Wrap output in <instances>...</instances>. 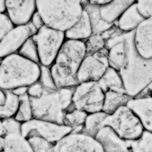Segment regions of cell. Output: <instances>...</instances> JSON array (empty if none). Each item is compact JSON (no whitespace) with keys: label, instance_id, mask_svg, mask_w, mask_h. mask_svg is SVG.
I'll return each mask as SVG.
<instances>
[{"label":"cell","instance_id":"16","mask_svg":"<svg viewBox=\"0 0 152 152\" xmlns=\"http://www.w3.org/2000/svg\"><path fill=\"white\" fill-rule=\"evenodd\" d=\"M126 106L138 116L144 129L152 131V96L132 97Z\"/></svg>","mask_w":152,"mask_h":152},{"label":"cell","instance_id":"23","mask_svg":"<svg viewBox=\"0 0 152 152\" xmlns=\"http://www.w3.org/2000/svg\"><path fill=\"white\" fill-rule=\"evenodd\" d=\"M99 6L92 5L90 4H85L84 9L86 10L91 21L93 33H103L113 27L115 23H109L102 18Z\"/></svg>","mask_w":152,"mask_h":152},{"label":"cell","instance_id":"34","mask_svg":"<svg viewBox=\"0 0 152 152\" xmlns=\"http://www.w3.org/2000/svg\"><path fill=\"white\" fill-rule=\"evenodd\" d=\"M13 27L14 23H12L10 18L4 14V12H0V39L4 38Z\"/></svg>","mask_w":152,"mask_h":152},{"label":"cell","instance_id":"45","mask_svg":"<svg viewBox=\"0 0 152 152\" xmlns=\"http://www.w3.org/2000/svg\"><path fill=\"white\" fill-rule=\"evenodd\" d=\"M2 59H3V58H1V57H0V65H1V62H2Z\"/></svg>","mask_w":152,"mask_h":152},{"label":"cell","instance_id":"28","mask_svg":"<svg viewBox=\"0 0 152 152\" xmlns=\"http://www.w3.org/2000/svg\"><path fill=\"white\" fill-rule=\"evenodd\" d=\"M14 117L22 123L27 122L33 118L30 96L27 93L19 96L18 110L14 116Z\"/></svg>","mask_w":152,"mask_h":152},{"label":"cell","instance_id":"25","mask_svg":"<svg viewBox=\"0 0 152 152\" xmlns=\"http://www.w3.org/2000/svg\"><path fill=\"white\" fill-rule=\"evenodd\" d=\"M87 116L86 111L74 108L65 113L63 124L71 127L73 132H82Z\"/></svg>","mask_w":152,"mask_h":152},{"label":"cell","instance_id":"18","mask_svg":"<svg viewBox=\"0 0 152 152\" xmlns=\"http://www.w3.org/2000/svg\"><path fill=\"white\" fill-rule=\"evenodd\" d=\"M93 33V28L89 16L86 10L83 11L80 19L74 25L65 31V38L67 39L86 41Z\"/></svg>","mask_w":152,"mask_h":152},{"label":"cell","instance_id":"35","mask_svg":"<svg viewBox=\"0 0 152 152\" xmlns=\"http://www.w3.org/2000/svg\"><path fill=\"white\" fill-rule=\"evenodd\" d=\"M137 9L145 19L152 17V0H136Z\"/></svg>","mask_w":152,"mask_h":152},{"label":"cell","instance_id":"6","mask_svg":"<svg viewBox=\"0 0 152 152\" xmlns=\"http://www.w3.org/2000/svg\"><path fill=\"white\" fill-rule=\"evenodd\" d=\"M31 37L37 46L40 63L51 66L65 42V32L45 24Z\"/></svg>","mask_w":152,"mask_h":152},{"label":"cell","instance_id":"29","mask_svg":"<svg viewBox=\"0 0 152 152\" xmlns=\"http://www.w3.org/2000/svg\"><path fill=\"white\" fill-rule=\"evenodd\" d=\"M107 38L104 33H93L85 42L86 53L92 54L105 48Z\"/></svg>","mask_w":152,"mask_h":152},{"label":"cell","instance_id":"44","mask_svg":"<svg viewBox=\"0 0 152 152\" xmlns=\"http://www.w3.org/2000/svg\"><path fill=\"white\" fill-rule=\"evenodd\" d=\"M4 136H0V151H4Z\"/></svg>","mask_w":152,"mask_h":152},{"label":"cell","instance_id":"26","mask_svg":"<svg viewBox=\"0 0 152 152\" xmlns=\"http://www.w3.org/2000/svg\"><path fill=\"white\" fill-rule=\"evenodd\" d=\"M5 92V102L0 105V117L2 119L13 117L18 112L19 107V96L11 90H4Z\"/></svg>","mask_w":152,"mask_h":152},{"label":"cell","instance_id":"39","mask_svg":"<svg viewBox=\"0 0 152 152\" xmlns=\"http://www.w3.org/2000/svg\"><path fill=\"white\" fill-rule=\"evenodd\" d=\"M113 0H88V4L95 6H99V7H103L105 5L109 4Z\"/></svg>","mask_w":152,"mask_h":152},{"label":"cell","instance_id":"41","mask_svg":"<svg viewBox=\"0 0 152 152\" xmlns=\"http://www.w3.org/2000/svg\"><path fill=\"white\" fill-rule=\"evenodd\" d=\"M6 135V130L3 124V119L0 117V136H4Z\"/></svg>","mask_w":152,"mask_h":152},{"label":"cell","instance_id":"33","mask_svg":"<svg viewBox=\"0 0 152 152\" xmlns=\"http://www.w3.org/2000/svg\"><path fill=\"white\" fill-rule=\"evenodd\" d=\"M4 129L7 133H21L22 122L18 121L15 117H8L3 119Z\"/></svg>","mask_w":152,"mask_h":152},{"label":"cell","instance_id":"38","mask_svg":"<svg viewBox=\"0 0 152 152\" xmlns=\"http://www.w3.org/2000/svg\"><path fill=\"white\" fill-rule=\"evenodd\" d=\"M152 96V81L141 91V92L137 96ZM136 97V96H135Z\"/></svg>","mask_w":152,"mask_h":152},{"label":"cell","instance_id":"15","mask_svg":"<svg viewBox=\"0 0 152 152\" xmlns=\"http://www.w3.org/2000/svg\"><path fill=\"white\" fill-rule=\"evenodd\" d=\"M95 139L106 152L130 151L127 141L123 140L109 125H103L97 133Z\"/></svg>","mask_w":152,"mask_h":152},{"label":"cell","instance_id":"30","mask_svg":"<svg viewBox=\"0 0 152 152\" xmlns=\"http://www.w3.org/2000/svg\"><path fill=\"white\" fill-rule=\"evenodd\" d=\"M18 53L31 61L40 63L37 46L32 37H30L23 43V45L18 50Z\"/></svg>","mask_w":152,"mask_h":152},{"label":"cell","instance_id":"27","mask_svg":"<svg viewBox=\"0 0 152 152\" xmlns=\"http://www.w3.org/2000/svg\"><path fill=\"white\" fill-rule=\"evenodd\" d=\"M127 143L130 151L152 152V131L144 130L139 138L127 141Z\"/></svg>","mask_w":152,"mask_h":152},{"label":"cell","instance_id":"20","mask_svg":"<svg viewBox=\"0 0 152 152\" xmlns=\"http://www.w3.org/2000/svg\"><path fill=\"white\" fill-rule=\"evenodd\" d=\"M134 3L136 0H113L109 4L100 7L99 11L104 20L114 23L122 12Z\"/></svg>","mask_w":152,"mask_h":152},{"label":"cell","instance_id":"14","mask_svg":"<svg viewBox=\"0 0 152 152\" xmlns=\"http://www.w3.org/2000/svg\"><path fill=\"white\" fill-rule=\"evenodd\" d=\"M134 44L141 57L152 58V17L145 19L135 29Z\"/></svg>","mask_w":152,"mask_h":152},{"label":"cell","instance_id":"4","mask_svg":"<svg viewBox=\"0 0 152 152\" xmlns=\"http://www.w3.org/2000/svg\"><path fill=\"white\" fill-rule=\"evenodd\" d=\"M36 4L46 25L64 32L80 19L84 11L82 0H36Z\"/></svg>","mask_w":152,"mask_h":152},{"label":"cell","instance_id":"43","mask_svg":"<svg viewBox=\"0 0 152 152\" xmlns=\"http://www.w3.org/2000/svg\"><path fill=\"white\" fill-rule=\"evenodd\" d=\"M6 10V0H0V12Z\"/></svg>","mask_w":152,"mask_h":152},{"label":"cell","instance_id":"17","mask_svg":"<svg viewBox=\"0 0 152 152\" xmlns=\"http://www.w3.org/2000/svg\"><path fill=\"white\" fill-rule=\"evenodd\" d=\"M144 19V17L138 11L136 3H134L126 8L115 22H117V27L120 30L127 33L135 30Z\"/></svg>","mask_w":152,"mask_h":152},{"label":"cell","instance_id":"42","mask_svg":"<svg viewBox=\"0 0 152 152\" xmlns=\"http://www.w3.org/2000/svg\"><path fill=\"white\" fill-rule=\"evenodd\" d=\"M5 98H6L5 92H4V90H2V89L0 88V105H2V104L5 102Z\"/></svg>","mask_w":152,"mask_h":152},{"label":"cell","instance_id":"2","mask_svg":"<svg viewBox=\"0 0 152 152\" xmlns=\"http://www.w3.org/2000/svg\"><path fill=\"white\" fill-rule=\"evenodd\" d=\"M84 41L67 39L64 42L50 71L57 88L74 87L80 83L77 72L86 56Z\"/></svg>","mask_w":152,"mask_h":152},{"label":"cell","instance_id":"21","mask_svg":"<svg viewBox=\"0 0 152 152\" xmlns=\"http://www.w3.org/2000/svg\"><path fill=\"white\" fill-rule=\"evenodd\" d=\"M132 98L126 92L107 91L104 95L103 111L107 114H112L120 107L126 105L130 99Z\"/></svg>","mask_w":152,"mask_h":152},{"label":"cell","instance_id":"12","mask_svg":"<svg viewBox=\"0 0 152 152\" xmlns=\"http://www.w3.org/2000/svg\"><path fill=\"white\" fill-rule=\"evenodd\" d=\"M37 29L31 21L27 24L18 25L0 39V57L16 53L28 38L37 33Z\"/></svg>","mask_w":152,"mask_h":152},{"label":"cell","instance_id":"5","mask_svg":"<svg viewBox=\"0 0 152 152\" xmlns=\"http://www.w3.org/2000/svg\"><path fill=\"white\" fill-rule=\"evenodd\" d=\"M103 125H109L125 141H132L141 136L144 127L137 115L126 105L120 107L103 121Z\"/></svg>","mask_w":152,"mask_h":152},{"label":"cell","instance_id":"9","mask_svg":"<svg viewBox=\"0 0 152 152\" xmlns=\"http://www.w3.org/2000/svg\"><path fill=\"white\" fill-rule=\"evenodd\" d=\"M72 131V128L64 124L32 118L22 123L21 133L28 138L31 136H38L56 144L64 136Z\"/></svg>","mask_w":152,"mask_h":152},{"label":"cell","instance_id":"31","mask_svg":"<svg viewBox=\"0 0 152 152\" xmlns=\"http://www.w3.org/2000/svg\"><path fill=\"white\" fill-rule=\"evenodd\" d=\"M32 151L51 152L55 151V144L42 136H31L27 138Z\"/></svg>","mask_w":152,"mask_h":152},{"label":"cell","instance_id":"37","mask_svg":"<svg viewBox=\"0 0 152 152\" xmlns=\"http://www.w3.org/2000/svg\"><path fill=\"white\" fill-rule=\"evenodd\" d=\"M31 23L37 27V30H39L41 27L45 25V23H44V21L42 19V16L40 15V13L37 11H36L33 13V15L31 17Z\"/></svg>","mask_w":152,"mask_h":152},{"label":"cell","instance_id":"11","mask_svg":"<svg viewBox=\"0 0 152 152\" xmlns=\"http://www.w3.org/2000/svg\"><path fill=\"white\" fill-rule=\"evenodd\" d=\"M55 151L103 152V149L95 137L84 132L71 131L55 144Z\"/></svg>","mask_w":152,"mask_h":152},{"label":"cell","instance_id":"36","mask_svg":"<svg viewBox=\"0 0 152 152\" xmlns=\"http://www.w3.org/2000/svg\"><path fill=\"white\" fill-rule=\"evenodd\" d=\"M45 91V88L43 87L42 84L39 82V81L27 87V94L30 97L33 98H39L41 97Z\"/></svg>","mask_w":152,"mask_h":152},{"label":"cell","instance_id":"13","mask_svg":"<svg viewBox=\"0 0 152 152\" xmlns=\"http://www.w3.org/2000/svg\"><path fill=\"white\" fill-rule=\"evenodd\" d=\"M36 9V0H6L8 17L16 26L29 23Z\"/></svg>","mask_w":152,"mask_h":152},{"label":"cell","instance_id":"24","mask_svg":"<svg viewBox=\"0 0 152 152\" xmlns=\"http://www.w3.org/2000/svg\"><path fill=\"white\" fill-rule=\"evenodd\" d=\"M107 115L108 114H107L103 110L94 113H88L84 122L82 132L93 137L96 136L99 130L103 126V121L107 116Z\"/></svg>","mask_w":152,"mask_h":152},{"label":"cell","instance_id":"22","mask_svg":"<svg viewBox=\"0 0 152 152\" xmlns=\"http://www.w3.org/2000/svg\"><path fill=\"white\" fill-rule=\"evenodd\" d=\"M6 152H31L32 149L22 133H7L4 136V149Z\"/></svg>","mask_w":152,"mask_h":152},{"label":"cell","instance_id":"40","mask_svg":"<svg viewBox=\"0 0 152 152\" xmlns=\"http://www.w3.org/2000/svg\"><path fill=\"white\" fill-rule=\"evenodd\" d=\"M15 95L21 96L24 95V94H27V87H16L14 89L11 90Z\"/></svg>","mask_w":152,"mask_h":152},{"label":"cell","instance_id":"3","mask_svg":"<svg viewBox=\"0 0 152 152\" xmlns=\"http://www.w3.org/2000/svg\"><path fill=\"white\" fill-rule=\"evenodd\" d=\"M40 64L31 61L19 53L4 57L0 65V88L12 90L18 87H29L37 82Z\"/></svg>","mask_w":152,"mask_h":152},{"label":"cell","instance_id":"10","mask_svg":"<svg viewBox=\"0 0 152 152\" xmlns=\"http://www.w3.org/2000/svg\"><path fill=\"white\" fill-rule=\"evenodd\" d=\"M109 67L106 48L92 54H86L77 72L79 82H98Z\"/></svg>","mask_w":152,"mask_h":152},{"label":"cell","instance_id":"8","mask_svg":"<svg viewBox=\"0 0 152 152\" xmlns=\"http://www.w3.org/2000/svg\"><path fill=\"white\" fill-rule=\"evenodd\" d=\"M105 92L98 82H83L74 87L73 106L88 113L103 110Z\"/></svg>","mask_w":152,"mask_h":152},{"label":"cell","instance_id":"19","mask_svg":"<svg viewBox=\"0 0 152 152\" xmlns=\"http://www.w3.org/2000/svg\"><path fill=\"white\" fill-rule=\"evenodd\" d=\"M99 86L104 92L107 91L126 92L124 84L118 70L108 67L103 76L98 81Z\"/></svg>","mask_w":152,"mask_h":152},{"label":"cell","instance_id":"32","mask_svg":"<svg viewBox=\"0 0 152 152\" xmlns=\"http://www.w3.org/2000/svg\"><path fill=\"white\" fill-rule=\"evenodd\" d=\"M40 76H39V82L43 86L45 90L47 91H53L57 89V87L53 76L50 71V66H45V65H40Z\"/></svg>","mask_w":152,"mask_h":152},{"label":"cell","instance_id":"7","mask_svg":"<svg viewBox=\"0 0 152 152\" xmlns=\"http://www.w3.org/2000/svg\"><path fill=\"white\" fill-rule=\"evenodd\" d=\"M33 118L63 124L66 110L61 103L58 89L45 90L39 98L30 97Z\"/></svg>","mask_w":152,"mask_h":152},{"label":"cell","instance_id":"1","mask_svg":"<svg viewBox=\"0 0 152 152\" xmlns=\"http://www.w3.org/2000/svg\"><path fill=\"white\" fill-rule=\"evenodd\" d=\"M134 31L123 33L126 56L118 70L126 93L132 97L139 95L152 81V58H145L138 53L134 44Z\"/></svg>","mask_w":152,"mask_h":152}]
</instances>
